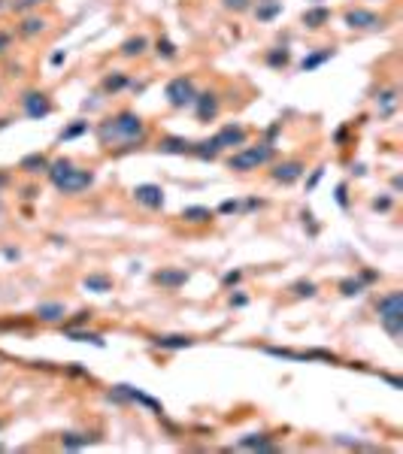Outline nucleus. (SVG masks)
<instances>
[{"instance_id": "obj_1", "label": "nucleus", "mask_w": 403, "mask_h": 454, "mask_svg": "<svg viewBox=\"0 0 403 454\" xmlns=\"http://www.w3.org/2000/svg\"><path fill=\"white\" fill-rule=\"evenodd\" d=\"M49 176H52L55 188L64 191V194H76V191H82V188H88V185L94 182V176H91L88 170L73 167V161H67V158L49 164Z\"/></svg>"}, {"instance_id": "obj_2", "label": "nucleus", "mask_w": 403, "mask_h": 454, "mask_svg": "<svg viewBox=\"0 0 403 454\" xmlns=\"http://www.w3.org/2000/svg\"><path fill=\"white\" fill-rule=\"evenodd\" d=\"M140 136H143V121H140V115H133V112H121L118 118L100 124V139H103V142H109V139H124L127 145H133Z\"/></svg>"}, {"instance_id": "obj_3", "label": "nucleus", "mask_w": 403, "mask_h": 454, "mask_svg": "<svg viewBox=\"0 0 403 454\" xmlns=\"http://www.w3.org/2000/svg\"><path fill=\"white\" fill-rule=\"evenodd\" d=\"M379 321H382V327L397 339L403 333V294L400 291H391V294H385L382 300H379Z\"/></svg>"}, {"instance_id": "obj_4", "label": "nucleus", "mask_w": 403, "mask_h": 454, "mask_svg": "<svg viewBox=\"0 0 403 454\" xmlns=\"http://www.w3.org/2000/svg\"><path fill=\"white\" fill-rule=\"evenodd\" d=\"M270 158H273V145H270V142H261V145H249V148L237 152V155L228 161V167L243 173V170H255V167L267 164Z\"/></svg>"}, {"instance_id": "obj_5", "label": "nucleus", "mask_w": 403, "mask_h": 454, "mask_svg": "<svg viewBox=\"0 0 403 454\" xmlns=\"http://www.w3.org/2000/svg\"><path fill=\"white\" fill-rule=\"evenodd\" d=\"M194 97H197V94H194V82L185 79V76H179V79H173V82L167 85V100H170V106H176V109L191 106Z\"/></svg>"}, {"instance_id": "obj_6", "label": "nucleus", "mask_w": 403, "mask_h": 454, "mask_svg": "<svg viewBox=\"0 0 403 454\" xmlns=\"http://www.w3.org/2000/svg\"><path fill=\"white\" fill-rule=\"evenodd\" d=\"M133 200L143 203L146 209H161L164 206V191L158 185H137L133 188Z\"/></svg>"}, {"instance_id": "obj_7", "label": "nucleus", "mask_w": 403, "mask_h": 454, "mask_svg": "<svg viewBox=\"0 0 403 454\" xmlns=\"http://www.w3.org/2000/svg\"><path fill=\"white\" fill-rule=\"evenodd\" d=\"M346 24L364 30V27H382V18L370 9H352V12H346Z\"/></svg>"}, {"instance_id": "obj_8", "label": "nucleus", "mask_w": 403, "mask_h": 454, "mask_svg": "<svg viewBox=\"0 0 403 454\" xmlns=\"http://www.w3.org/2000/svg\"><path fill=\"white\" fill-rule=\"evenodd\" d=\"M24 112L30 118H42L52 112V103L46 100V94H24Z\"/></svg>"}, {"instance_id": "obj_9", "label": "nucleus", "mask_w": 403, "mask_h": 454, "mask_svg": "<svg viewBox=\"0 0 403 454\" xmlns=\"http://www.w3.org/2000/svg\"><path fill=\"white\" fill-rule=\"evenodd\" d=\"M212 139H215V145H218V148H228V145H243V142H246V130H243V127H237V124H228V127H225L221 133H215Z\"/></svg>"}, {"instance_id": "obj_10", "label": "nucleus", "mask_w": 403, "mask_h": 454, "mask_svg": "<svg viewBox=\"0 0 403 454\" xmlns=\"http://www.w3.org/2000/svg\"><path fill=\"white\" fill-rule=\"evenodd\" d=\"M303 176V164L300 161H285V164H279L276 170H273V179L276 182H294V179H300Z\"/></svg>"}, {"instance_id": "obj_11", "label": "nucleus", "mask_w": 403, "mask_h": 454, "mask_svg": "<svg viewBox=\"0 0 403 454\" xmlns=\"http://www.w3.org/2000/svg\"><path fill=\"white\" fill-rule=\"evenodd\" d=\"M155 282L164 285V288H179V285L188 282V273H185V270H158V273H155Z\"/></svg>"}, {"instance_id": "obj_12", "label": "nucleus", "mask_w": 403, "mask_h": 454, "mask_svg": "<svg viewBox=\"0 0 403 454\" xmlns=\"http://www.w3.org/2000/svg\"><path fill=\"white\" fill-rule=\"evenodd\" d=\"M194 100H197V115H200V121L215 118V112H218V100H215V94H200V97H194Z\"/></svg>"}, {"instance_id": "obj_13", "label": "nucleus", "mask_w": 403, "mask_h": 454, "mask_svg": "<svg viewBox=\"0 0 403 454\" xmlns=\"http://www.w3.org/2000/svg\"><path fill=\"white\" fill-rule=\"evenodd\" d=\"M191 145L194 142H188V139H179V136H167V139H161V152H170V155H188L191 152Z\"/></svg>"}, {"instance_id": "obj_14", "label": "nucleus", "mask_w": 403, "mask_h": 454, "mask_svg": "<svg viewBox=\"0 0 403 454\" xmlns=\"http://www.w3.org/2000/svg\"><path fill=\"white\" fill-rule=\"evenodd\" d=\"M328 18H331V9H325V6H319V9H306V12H303V24H306V27H322Z\"/></svg>"}, {"instance_id": "obj_15", "label": "nucleus", "mask_w": 403, "mask_h": 454, "mask_svg": "<svg viewBox=\"0 0 403 454\" xmlns=\"http://www.w3.org/2000/svg\"><path fill=\"white\" fill-rule=\"evenodd\" d=\"M194 339H188V336H158L155 339V345L158 348H170V351H176V348H188Z\"/></svg>"}, {"instance_id": "obj_16", "label": "nucleus", "mask_w": 403, "mask_h": 454, "mask_svg": "<svg viewBox=\"0 0 403 454\" xmlns=\"http://www.w3.org/2000/svg\"><path fill=\"white\" fill-rule=\"evenodd\" d=\"M21 170H27V173L49 170V158H46V155H27V158L21 161Z\"/></svg>"}, {"instance_id": "obj_17", "label": "nucleus", "mask_w": 403, "mask_h": 454, "mask_svg": "<svg viewBox=\"0 0 403 454\" xmlns=\"http://www.w3.org/2000/svg\"><path fill=\"white\" fill-rule=\"evenodd\" d=\"M182 218H185V221L200 224V221H209V218H212V212H209L206 206H188V209H182Z\"/></svg>"}, {"instance_id": "obj_18", "label": "nucleus", "mask_w": 403, "mask_h": 454, "mask_svg": "<svg viewBox=\"0 0 403 454\" xmlns=\"http://www.w3.org/2000/svg\"><path fill=\"white\" fill-rule=\"evenodd\" d=\"M36 315H39L42 321H58V318H64V306H61V303H42V306L36 309Z\"/></svg>"}, {"instance_id": "obj_19", "label": "nucleus", "mask_w": 403, "mask_h": 454, "mask_svg": "<svg viewBox=\"0 0 403 454\" xmlns=\"http://www.w3.org/2000/svg\"><path fill=\"white\" fill-rule=\"evenodd\" d=\"M85 288H88V291H97V294H106V291H112V282H109L106 276H88V279H85Z\"/></svg>"}, {"instance_id": "obj_20", "label": "nucleus", "mask_w": 403, "mask_h": 454, "mask_svg": "<svg viewBox=\"0 0 403 454\" xmlns=\"http://www.w3.org/2000/svg\"><path fill=\"white\" fill-rule=\"evenodd\" d=\"M121 52H124L127 58H133V55H143V52H146V36H130V39L121 45Z\"/></svg>"}, {"instance_id": "obj_21", "label": "nucleus", "mask_w": 403, "mask_h": 454, "mask_svg": "<svg viewBox=\"0 0 403 454\" xmlns=\"http://www.w3.org/2000/svg\"><path fill=\"white\" fill-rule=\"evenodd\" d=\"M328 58H334V52H331V48H325V52H319V55H309V58H303V64H300V67H303V73H306V70H312V67L325 64Z\"/></svg>"}, {"instance_id": "obj_22", "label": "nucleus", "mask_w": 403, "mask_h": 454, "mask_svg": "<svg viewBox=\"0 0 403 454\" xmlns=\"http://www.w3.org/2000/svg\"><path fill=\"white\" fill-rule=\"evenodd\" d=\"M240 445H243V448H261V451H273V448H276V445H273V442H267L264 436H246Z\"/></svg>"}, {"instance_id": "obj_23", "label": "nucleus", "mask_w": 403, "mask_h": 454, "mask_svg": "<svg viewBox=\"0 0 403 454\" xmlns=\"http://www.w3.org/2000/svg\"><path fill=\"white\" fill-rule=\"evenodd\" d=\"M288 61H291L288 48H273V52L267 55V64H270V67H285Z\"/></svg>"}, {"instance_id": "obj_24", "label": "nucleus", "mask_w": 403, "mask_h": 454, "mask_svg": "<svg viewBox=\"0 0 403 454\" xmlns=\"http://www.w3.org/2000/svg\"><path fill=\"white\" fill-rule=\"evenodd\" d=\"M67 336H70V339H76V342H94V345H103V339H100L97 333H82V330H67Z\"/></svg>"}, {"instance_id": "obj_25", "label": "nucleus", "mask_w": 403, "mask_h": 454, "mask_svg": "<svg viewBox=\"0 0 403 454\" xmlns=\"http://www.w3.org/2000/svg\"><path fill=\"white\" fill-rule=\"evenodd\" d=\"M42 27H46V21H42V18H27V21L21 24V33H24V36H30V33H39Z\"/></svg>"}, {"instance_id": "obj_26", "label": "nucleus", "mask_w": 403, "mask_h": 454, "mask_svg": "<svg viewBox=\"0 0 403 454\" xmlns=\"http://www.w3.org/2000/svg\"><path fill=\"white\" fill-rule=\"evenodd\" d=\"M124 85H127V76H121V73L106 76V82H103V88H106V91H118V88H124Z\"/></svg>"}, {"instance_id": "obj_27", "label": "nucleus", "mask_w": 403, "mask_h": 454, "mask_svg": "<svg viewBox=\"0 0 403 454\" xmlns=\"http://www.w3.org/2000/svg\"><path fill=\"white\" fill-rule=\"evenodd\" d=\"M88 130V121H76V124H70L67 130H61V139H73V136H79V133H85Z\"/></svg>"}, {"instance_id": "obj_28", "label": "nucleus", "mask_w": 403, "mask_h": 454, "mask_svg": "<svg viewBox=\"0 0 403 454\" xmlns=\"http://www.w3.org/2000/svg\"><path fill=\"white\" fill-rule=\"evenodd\" d=\"M61 442H64V448H82V445H88L91 439H88V436H79V433H70V436H64Z\"/></svg>"}, {"instance_id": "obj_29", "label": "nucleus", "mask_w": 403, "mask_h": 454, "mask_svg": "<svg viewBox=\"0 0 403 454\" xmlns=\"http://www.w3.org/2000/svg\"><path fill=\"white\" fill-rule=\"evenodd\" d=\"M340 288H343V294H349V297H352V294H361V291H364V282H358V279H346Z\"/></svg>"}, {"instance_id": "obj_30", "label": "nucleus", "mask_w": 403, "mask_h": 454, "mask_svg": "<svg viewBox=\"0 0 403 454\" xmlns=\"http://www.w3.org/2000/svg\"><path fill=\"white\" fill-rule=\"evenodd\" d=\"M279 9H282V3H267V6H258V18H264V21H267V18H273Z\"/></svg>"}, {"instance_id": "obj_31", "label": "nucleus", "mask_w": 403, "mask_h": 454, "mask_svg": "<svg viewBox=\"0 0 403 454\" xmlns=\"http://www.w3.org/2000/svg\"><path fill=\"white\" fill-rule=\"evenodd\" d=\"M158 55H164V58H176V45H173L170 39H158Z\"/></svg>"}, {"instance_id": "obj_32", "label": "nucleus", "mask_w": 403, "mask_h": 454, "mask_svg": "<svg viewBox=\"0 0 403 454\" xmlns=\"http://www.w3.org/2000/svg\"><path fill=\"white\" fill-rule=\"evenodd\" d=\"M294 294H297V297H312V294H316V285H312V282H297V285H294Z\"/></svg>"}, {"instance_id": "obj_33", "label": "nucleus", "mask_w": 403, "mask_h": 454, "mask_svg": "<svg viewBox=\"0 0 403 454\" xmlns=\"http://www.w3.org/2000/svg\"><path fill=\"white\" fill-rule=\"evenodd\" d=\"M225 6H228V9H246L249 0H225Z\"/></svg>"}, {"instance_id": "obj_34", "label": "nucleus", "mask_w": 403, "mask_h": 454, "mask_svg": "<svg viewBox=\"0 0 403 454\" xmlns=\"http://www.w3.org/2000/svg\"><path fill=\"white\" fill-rule=\"evenodd\" d=\"M221 212H237V203H234V200H225V203H221Z\"/></svg>"}, {"instance_id": "obj_35", "label": "nucleus", "mask_w": 403, "mask_h": 454, "mask_svg": "<svg viewBox=\"0 0 403 454\" xmlns=\"http://www.w3.org/2000/svg\"><path fill=\"white\" fill-rule=\"evenodd\" d=\"M237 282H240V273H228L225 276V285H237Z\"/></svg>"}, {"instance_id": "obj_36", "label": "nucleus", "mask_w": 403, "mask_h": 454, "mask_svg": "<svg viewBox=\"0 0 403 454\" xmlns=\"http://www.w3.org/2000/svg\"><path fill=\"white\" fill-rule=\"evenodd\" d=\"M373 206H376V209H388V206H391V200H388V197H382V200H376Z\"/></svg>"}, {"instance_id": "obj_37", "label": "nucleus", "mask_w": 403, "mask_h": 454, "mask_svg": "<svg viewBox=\"0 0 403 454\" xmlns=\"http://www.w3.org/2000/svg\"><path fill=\"white\" fill-rule=\"evenodd\" d=\"M6 42H9V36H6V33H0V52L6 48Z\"/></svg>"}, {"instance_id": "obj_38", "label": "nucleus", "mask_w": 403, "mask_h": 454, "mask_svg": "<svg viewBox=\"0 0 403 454\" xmlns=\"http://www.w3.org/2000/svg\"><path fill=\"white\" fill-rule=\"evenodd\" d=\"M21 3H27V6H36V3H42V0H21Z\"/></svg>"}]
</instances>
